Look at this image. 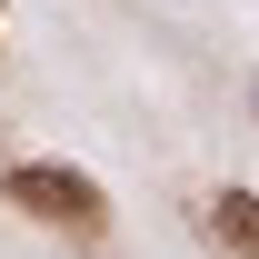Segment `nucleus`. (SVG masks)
<instances>
[{
    "instance_id": "nucleus-3",
    "label": "nucleus",
    "mask_w": 259,
    "mask_h": 259,
    "mask_svg": "<svg viewBox=\"0 0 259 259\" xmlns=\"http://www.w3.org/2000/svg\"><path fill=\"white\" fill-rule=\"evenodd\" d=\"M249 110H259V80H249Z\"/></svg>"
},
{
    "instance_id": "nucleus-1",
    "label": "nucleus",
    "mask_w": 259,
    "mask_h": 259,
    "mask_svg": "<svg viewBox=\"0 0 259 259\" xmlns=\"http://www.w3.org/2000/svg\"><path fill=\"white\" fill-rule=\"evenodd\" d=\"M0 190L20 199L30 220H60V229H80V239H100V229H110V199H100V180H90V169H60V160H10V169H0Z\"/></svg>"
},
{
    "instance_id": "nucleus-2",
    "label": "nucleus",
    "mask_w": 259,
    "mask_h": 259,
    "mask_svg": "<svg viewBox=\"0 0 259 259\" xmlns=\"http://www.w3.org/2000/svg\"><path fill=\"white\" fill-rule=\"evenodd\" d=\"M209 239L239 249V259H259V190H220L209 199Z\"/></svg>"
}]
</instances>
